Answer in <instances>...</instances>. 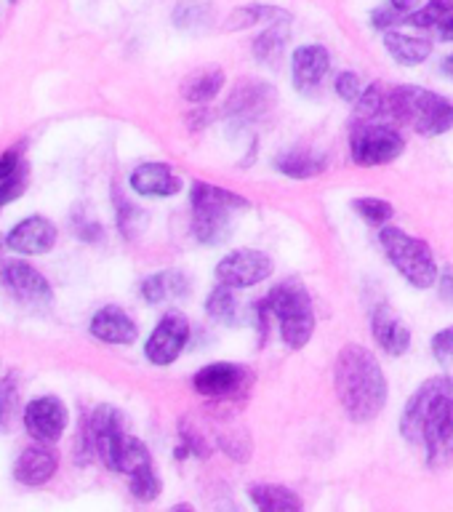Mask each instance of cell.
<instances>
[{
	"mask_svg": "<svg viewBox=\"0 0 453 512\" xmlns=\"http://www.w3.org/2000/svg\"><path fill=\"white\" fill-rule=\"evenodd\" d=\"M331 70V54L323 46H302L291 56V75L299 94H312Z\"/></svg>",
	"mask_w": 453,
	"mask_h": 512,
	"instance_id": "5bb4252c",
	"label": "cell"
},
{
	"mask_svg": "<svg viewBox=\"0 0 453 512\" xmlns=\"http://www.w3.org/2000/svg\"><path fill=\"white\" fill-rule=\"evenodd\" d=\"M272 270H275V264L264 251L240 248L216 264V280L230 288H251L270 278Z\"/></svg>",
	"mask_w": 453,
	"mask_h": 512,
	"instance_id": "52a82bcc",
	"label": "cell"
},
{
	"mask_svg": "<svg viewBox=\"0 0 453 512\" xmlns=\"http://www.w3.org/2000/svg\"><path fill=\"white\" fill-rule=\"evenodd\" d=\"M270 312L278 318L280 336L291 350L307 347L315 331V312L307 288L299 280H283L267 294Z\"/></svg>",
	"mask_w": 453,
	"mask_h": 512,
	"instance_id": "277c9868",
	"label": "cell"
},
{
	"mask_svg": "<svg viewBox=\"0 0 453 512\" xmlns=\"http://www.w3.org/2000/svg\"><path fill=\"white\" fill-rule=\"evenodd\" d=\"M443 72H446L448 78H453V54L443 59Z\"/></svg>",
	"mask_w": 453,
	"mask_h": 512,
	"instance_id": "f6af8a7d",
	"label": "cell"
},
{
	"mask_svg": "<svg viewBox=\"0 0 453 512\" xmlns=\"http://www.w3.org/2000/svg\"><path fill=\"white\" fill-rule=\"evenodd\" d=\"M272 99H275V91L267 83H254V80H246L243 86H238L232 91V96L224 104V118L235 120L238 126L243 123H251V120L262 118L264 112L272 107Z\"/></svg>",
	"mask_w": 453,
	"mask_h": 512,
	"instance_id": "7c38bea8",
	"label": "cell"
},
{
	"mask_svg": "<svg viewBox=\"0 0 453 512\" xmlns=\"http://www.w3.org/2000/svg\"><path fill=\"white\" fill-rule=\"evenodd\" d=\"M379 243L395 264V270L416 288H430L438 283V264L432 256V248L424 240L398 230V227H384L379 232Z\"/></svg>",
	"mask_w": 453,
	"mask_h": 512,
	"instance_id": "5b68a950",
	"label": "cell"
},
{
	"mask_svg": "<svg viewBox=\"0 0 453 512\" xmlns=\"http://www.w3.org/2000/svg\"><path fill=\"white\" fill-rule=\"evenodd\" d=\"M352 160L358 166H387L392 160H398L406 150L403 136L395 128L384 123H358L352 128Z\"/></svg>",
	"mask_w": 453,
	"mask_h": 512,
	"instance_id": "8992f818",
	"label": "cell"
},
{
	"mask_svg": "<svg viewBox=\"0 0 453 512\" xmlns=\"http://www.w3.org/2000/svg\"><path fill=\"white\" fill-rule=\"evenodd\" d=\"M438 283H440V296H443L448 304H453V267H446V270L440 272Z\"/></svg>",
	"mask_w": 453,
	"mask_h": 512,
	"instance_id": "b9f144b4",
	"label": "cell"
},
{
	"mask_svg": "<svg viewBox=\"0 0 453 512\" xmlns=\"http://www.w3.org/2000/svg\"><path fill=\"white\" fill-rule=\"evenodd\" d=\"M187 294V278L182 272H155L142 283V296L150 304H160L171 299V296H184Z\"/></svg>",
	"mask_w": 453,
	"mask_h": 512,
	"instance_id": "d4e9b609",
	"label": "cell"
},
{
	"mask_svg": "<svg viewBox=\"0 0 453 512\" xmlns=\"http://www.w3.org/2000/svg\"><path fill=\"white\" fill-rule=\"evenodd\" d=\"M235 288L230 286H216L211 294H208V302H206V312L211 315L214 320H219V323H224V326H230V323H235V318H238V299H235V294H232Z\"/></svg>",
	"mask_w": 453,
	"mask_h": 512,
	"instance_id": "f546056e",
	"label": "cell"
},
{
	"mask_svg": "<svg viewBox=\"0 0 453 512\" xmlns=\"http://www.w3.org/2000/svg\"><path fill=\"white\" fill-rule=\"evenodd\" d=\"M22 166H27L22 158V147H11V150H6L0 155V179L16 174Z\"/></svg>",
	"mask_w": 453,
	"mask_h": 512,
	"instance_id": "ab89813d",
	"label": "cell"
},
{
	"mask_svg": "<svg viewBox=\"0 0 453 512\" xmlns=\"http://www.w3.org/2000/svg\"><path fill=\"white\" fill-rule=\"evenodd\" d=\"M144 467H152V456L150 451H147V446H144L139 438H134V435H123L112 470L126 472L128 478H131L134 472L144 470Z\"/></svg>",
	"mask_w": 453,
	"mask_h": 512,
	"instance_id": "83f0119b",
	"label": "cell"
},
{
	"mask_svg": "<svg viewBox=\"0 0 453 512\" xmlns=\"http://www.w3.org/2000/svg\"><path fill=\"white\" fill-rule=\"evenodd\" d=\"M91 334L99 339V342L107 344H131L136 342V336H139V328L131 320L126 310H120V307H102V310L96 312L94 320H91Z\"/></svg>",
	"mask_w": 453,
	"mask_h": 512,
	"instance_id": "ac0fdd59",
	"label": "cell"
},
{
	"mask_svg": "<svg viewBox=\"0 0 453 512\" xmlns=\"http://www.w3.org/2000/svg\"><path fill=\"white\" fill-rule=\"evenodd\" d=\"M6 243L16 254H48L56 246V224L46 216H30L8 232Z\"/></svg>",
	"mask_w": 453,
	"mask_h": 512,
	"instance_id": "4fadbf2b",
	"label": "cell"
},
{
	"mask_svg": "<svg viewBox=\"0 0 453 512\" xmlns=\"http://www.w3.org/2000/svg\"><path fill=\"white\" fill-rule=\"evenodd\" d=\"M390 120L411 123L422 136H440L453 128V102L419 86L390 88Z\"/></svg>",
	"mask_w": 453,
	"mask_h": 512,
	"instance_id": "3957f363",
	"label": "cell"
},
{
	"mask_svg": "<svg viewBox=\"0 0 453 512\" xmlns=\"http://www.w3.org/2000/svg\"><path fill=\"white\" fill-rule=\"evenodd\" d=\"M251 502L264 512H291L302 510V499L286 486H270V483H259V486L248 488Z\"/></svg>",
	"mask_w": 453,
	"mask_h": 512,
	"instance_id": "44dd1931",
	"label": "cell"
},
{
	"mask_svg": "<svg viewBox=\"0 0 453 512\" xmlns=\"http://www.w3.org/2000/svg\"><path fill=\"white\" fill-rule=\"evenodd\" d=\"M230 211L232 208L214 206V203H192V235L206 246L227 240L230 238Z\"/></svg>",
	"mask_w": 453,
	"mask_h": 512,
	"instance_id": "e0dca14e",
	"label": "cell"
},
{
	"mask_svg": "<svg viewBox=\"0 0 453 512\" xmlns=\"http://www.w3.org/2000/svg\"><path fill=\"white\" fill-rule=\"evenodd\" d=\"M275 168L291 179H310L326 168V158L312 150H288L275 158Z\"/></svg>",
	"mask_w": 453,
	"mask_h": 512,
	"instance_id": "7402d4cb",
	"label": "cell"
},
{
	"mask_svg": "<svg viewBox=\"0 0 453 512\" xmlns=\"http://www.w3.org/2000/svg\"><path fill=\"white\" fill-rule=\"evenodd\" d=\"M272 19H291L286 11H280L275 6H264V3H248V6L235 8L227 22H224V32H235V30H248L259 22H272Z\"/></svg>",
	"mask_w": 453,
	"mask_h": 512,
	"instance_id": "4316f807",
	"label": "cell"
},
{
	"mask_svg": "<svg viewBox=\"0 0 453 512\" xmlns=\"http://www.w3.org/2000/svg\"><path fill=\"white\" fill-rule=\"evenodd\" d=\"M432 355L440 366H453V328H443L432 339Z\"/></svg>",
	"mask_w": 453,
	"mask_h": 512,
	"instance_id": "d590c367",
	"label": "cell"
},
{
	"mask_svg": "<svg viewBox=\"0 0 453 512\" xmlns=\"http://www.w3.org/2000/svg\"><path fill=\"white\" fill-rule=\"evenodd\" d=\"M400 432L411 446H424L430 467L453 462V379L424 382L403 408Z\"/></svg>",
	"mask_w": 453,
	"mask_h": 512,
	"instance_id": "6da1fadb",
	"label": "cell"
},
{
	"mask_svg": "<svg viewBox=\"0 0 453 512\" xmlns=\"http://www.w3.org/2000/svg\"><path fill=\"white\" fill-rule=\"evenodd\" d=\"M0 280L6 283L8 291L27 307H48L54 294L48 280L27 262H6Z\"/></svg>",
	"mask_w": 453,
	"mask_h": 512,
	"instance_id": "9c48e42d",
	"label": "cell"
},
{
	"mask_svg": "<svg viewBox=\"0 0 453 512\" xmlns=\"http://www.w3.org/2000/svg\"><path fill=\"white\" fill-rule=\"evenodd\" d=\"M352 206H355V211H358L363 222L376 224V227H382V224H387L392 219V206L382 198H358Z\"/></svg>",
	"mask_w": 453,
	"mask_h": 512,
	"instance_id": "d6a6232c",
	"label": "cell"
},
{
	"mask_svg": "<svg viewBox=\"0 0 453 512\" xmlns=\"http://www.w3.org/2000/svg\"><path fill=\"white\" fill-rule=\"evenodd\" d=\"M24 187H27V166H22L16 174L6 176V179H0V208L19 198Z\"/></svg>",
	"mask_w": 453,
	"mask_h": 512,
	"instance_id": "e575fe53",
	"label": "cell"
},
{
	"mask_svg": "<svg viewBox=\"0 0 453 512\" xmlns=\"http://www.w3.org/2000/svg\"><path fill=\"white\" fill-rule=\"evenodd\" d=\"M390 3L395 8H400V11H408V14L416 11V6H419V0H390Z\"/></svg>",
	"mask_w": 453,
	"mask_h": 512,
	"instance_id": "ee69618b",
	"label": "cell"
},
{
	"mask_svg": "<svg viewBox=\"0 0 453 512\" xmlns=\"http://www.w3.org/2000/svg\"><path fill=\"white\" fill-rule=\"evenodd\" d=\"M371 331H374V339L379 342V347L392 358L406 355L408 347H411V331L390 304L376 307L374 315H371Z\"/></svg>",
	"mask_w": 453,
	"mask_h": 512,
	"instance_id": "9a60e30c",
	"label": "cell"
},
{
	"mask_svg": "<svg viewBox=\"0 0 453 512\" xmlns=\"http://www.w3.org/2000/svg\"><path fill=\"white\" fill-rule=\"evenodd\" d=\"M24 427L32 438L54 443V440L62 438L64 427H67V408L54 395H43L24 408Z\"/></svg>",
	"mask_w": 453,
	"mask_h": 512,
	"instance_id": "30bf717a",
	"label": "cell"
},
{
	"mask_svg": "<svg viewBox=\"0 0 453 512\" xmlns=\"http://www.w3.org/2000/svg\"><path fill=\"white\" fill-rule=\"evenodd\" d=\"M144 211H139V208L128 206V203H120V214H118V222H120V230L126 232L128 238H134L136 232V224L134 222H142L144 219Z\"/></svg>",
	"mask_w": 453,
	"mask_h": 512,
	"instance_id": "60d3db41",
	"label": "cell"
},
{
	"mask_svg": "<svg viewBox=\"0 0 453 512\" xmlns=\"http://www.w3.org/2000/svg\"><path fill=\"white\" fill-rule=\"evenodd\" d=\"M438 30H440V38L453 40V11L446 16V19H443V22L438 24Z\"/></svg>",
	"mask_w": 453,
	"mask_h": 512,
	"instance_id": "7bdbcfd3",
	"label": "cell"
},
{
	"mask_svg": "<svg viewBox=\"0 0 453 512\" xmlns=\"http://www.w3.org/2000/svg\"><path fill=\"white\" fill-rule=\"evenodd\" d=\"M59 459L51 448L46 446H32L24 448L22 456L14 464V478L24 486H43L48 480L54 478Z\"/></svg>",
	"mask_w": 453,
	"mask_h": 512,
	"instance_id": "d6986e66",
	"label": "cell"
},
{
	"mask_svg": "<svg viewBox=\"0 0 453 512\" xmlns=\"http://www.w3.org/2000/svg\"><path fill=\"white\" fill-rule=\"evenodd\" d=\"M246 371L235 363H211L192 376V387L206 398H227L246 382Z\"/></svg>",
	"mask_w": 453,
	"mask_h": 512,
	"instance_id": "2e32d148",
	"label": "cell"
},
{
	"mask_svg": "<svg viewBox=\"0 0 453 512\" xmlns=\"http://www.w3.org/2000/svg\"><path fill=\"white\" fill-rule=\"evenodd\" d=\"M190 200L192 203H214V206H227L232 208V211L248 208V200L240 198L238 192H230V190H224V187H214V184H206V182L192 184Z\"/></svg>",
	"mask_w": 453,
	"mask_h": 512,
	"instance_id": "f1b7e54d",
	"label": "cell"
},
{
	"mask_svg": "<svg viewBox=\"0 0 453 512\" xmlns=\"http://www.w3.org/2000/svg\"><path fill=\"white\" fill-rule=\"evenodd\" d=\"M208 3H200V0H184L179 3V8L174 11L176 27L182 30H195V27H203L208 22Z\"/></svg>",
	"mask_w": 453,
	"mask_h": 512,
	"instance_id": "1f68e13d",
	"label": "cell"
},
{
	"mask_svg": "<svg viewBox=\"0 0 453 512\" xmlns=\"http://www.w3.org/2000/svg\"><path fill=\"white\" fill-rule=\"evenodd\" d=\"M334 384L339 403L352 422H374L387 406V376L371 350L360 344H347L336 355Z\"/></svg>",
	"mask_w": 453,
	"mask_h": 512,
	"instance_id": "7a4b0ae2",
	"label": "cell"
},
{
	"mask_svg": "<svg viewBox=\"0 0 453 512\" xmlns=\"http://www.w3.org/2000/svg\"><path fill=\"white\" fill-rule=\"evenodd\" d=\"M291 38V24L288 19H275L270 30H264L259 38L254 40V56L264 64H275L286 51V43Z\"/></svg>",
	"mask_w": 453,
	"mask_h": 512,
	"instance_id": "484cf974",
	"label": "cell"
},
{
	"mask_svg": "<svg viewBox=\"0 0 453 512\" xmlns=\"http://www.w3.org/2000/svg\"><path fill=\"white\" fill-rule=\"evenodd\" d=\"M126 430H123V416H120L118 408L112 406H99L88 422V440H91V448L96 451V456L102 459L104 467L115 464V454H118L120 440H123Z\"/></svg>",
	"mask_w": 453,
	"mask_h": 512,
	"instance_id": "8fae6325",
	"label": "cell"
},
{
	"mask_svg": "<svg viewBox=\"0 0 453 512\" xmlns=\"http://www.w3.org/2000/svg\"><path fill=\"white\" fill-rule=\"evenodd\" d=\"M131 190L152 198H171L182 190V182L166 163H144L131 174Z\"/></svg>",
	"mask_w": 453,
	"mask_h": 512,
	"instance_id": "ffe728a7",
	"label": "cell"
},
{
	"mask_svg": "<svg viewBox=\"0 0 453 512\" xmlns=\"http://www.w3.org/2000/svg\"><path fill=\"white\" fill-rule=\"evenodd\" d=\"M451 11H453V0H430L424 8L411 11L406 24H414V27L430 30V27H438V24L451 14Z\"/></svg>",
	"mask_w": 453,
	"mask_h": 512,
	"instance_id": "4dcf8cb0",
	"label": "cell"
},
{
	"mask_svg": "<svg viewBox=\"0 0 453 512\" xmlns=\"http://www.w3.org/2000/svg\"><path fill=\"white\" fill-rule=\"evenodd\" d=\"M408 11H400L390 3V8H376L374 14H371V22H374L376 30H387V27H395V24H406Z\"/></svg>",
	"mask_w": 453,
	"mask_h": 512,
	"instance_id": "f35d334b",
	"label": "cell"
},
{
	"mask_svg": "<svg viewBox=\"0 0 453 512\" xmlns=\"http://www.w3.org/2000/svg\"><path fill=\"white\" fill-rule=\"evenodd\" d=\"M187 339H190V320L182 312H166L144 344V355L155 366H168L182 355Z\"/></svg>",
	"mask_w": 453,
	"mask_h": 512,
	"instance_id": "ba28073f",
	"label": "cell"
},
{
	"mask_svg": "<svg viewBox=\"0 0 453 512\" xmlns=\"http://www.w3.org/2000/svg\"><path fill=\"white\" fill-rule=\"evenodd\" d=\"M224 86V70L219 67H206V70L195 72L190 78L184 80L182 96L190 104H203L211 102Z\"/></svg>",
	"mask_w": 453,
	"mask_h": 512,
	"instance_id": "cb8c5ba5",
	"label": "cell"
},
{
	"mask_svg": "<svg viewBox=\"0 0 453 512\" xmlns=\"http://www.w3.org/2000/svg\"><path fill=\"white\" fill-rule=\"evenodd\" d=\"M384 46H387V51H390L395 62L406 64V67L422 64L432 54L430 40L411 38V35H400V32H387L384 35Z\"/></svg>",
	"mask_w": 453,
	"mask_h": 512,
	"instance_id": "603a6c76",
	"label": "cell"
},
{
	"mask_svg": "<svg viewBox=\"0 0 453 512\" xmlns=\"http://www.w3.org/2000/svg\"><path fill=\"white\" fill-rule=\"evenodd\" d=\"M131 494H134L139 502H152V499H158L160 478L158 472H155V467H144V470L131 475Z\"/></svg>",
	"mask_w": 453,
	"mask_h": 512,
	"instance_id": "836d02e7",
	"label": "cell"
},
{
	"mask_svg": "<svg viewBox=\"0 0 453 512\" xmlns=\"http://www.w3.org/2000/svg\"><path fill=\"white\" fill-rule=\"evenodd\" d=\"M16 403V384L14 379L8 376L0 382V430H6L8 419H11V411H14Z\"/></svg>",
	"mask_w": 453,
	"mask_h": 512,
	"instance_id": "74e56055",
	"label": "cell"
},
{
	"mask_svg": "<svg viewBox=\"0 0 453 512\" xmlns=\"http://www.w3.org/2000/svg\"><path fill=\"white\" fill-rule=\"evenodd\" d=\"M336 94L342 96L344 102H358L360 94H363V83L355 72H342L336 78Z\"/></svg>",
	"mask_w": 453,
	"mask_h": 512,
	"instance_id": "8d00e7d4",
	"label": "cell"
},
{
	"mask_svg": "<svg viewBox=\"0 0 453 512\" xmlns=\"http://www.w3.org/2000/svg\"><path fill=\"white\" fill-rule=\"evenodd\" d=\"M6 238H0V275H3V267H6V262H3V248H6Z\"/></svg>",
	"mask_w": 453,
	"mask_h": 512,
	"instance_id": "bcb514c9",
	"label": "cell"
}]
</instances>
